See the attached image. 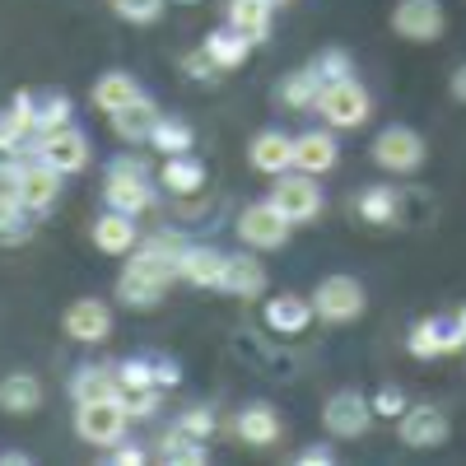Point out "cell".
<instances>
[{
    "mask_svg": "<svg viewBox=\"0 0 466 466\" xmlns=\"http://www.w3.org/2000/svg\"><path fill=\"white\" fill-rule=\"evenodd\" d=\"M177 280V266L168 257H159L154 248H136L122 280H116V299H122L127 308H154Z\"/></svg>",
    "mask_w": 466,
    "mask_h": 466,
    "instance_id": "obj_1",
    "label": "cell"
},
{
    "mask_svg": "<svg viewBox=\"0 0 466 466\" xmlns=\"http://www.w3.org/2000/svg\"><path fill=\"white\" fill-rule=\"evenodd\" d=\"M103 201H107V210H122L131 219L145 215L154 206V182H149L145 164L140 159H116L107 168V182H103Z\"/></svg>",
    "mask_w": 466,
    "mask_h": 466,
    "instance_id": "obj_2",
    "label": "cell"
},
{
    "mask_svg": "<svg viewBox=\"0 0 466 466\" xmlns=\"http://www.w3.org/2000/svg\"><path fill=\"white\" fill-rule=\"evenodd\" d=\"M318 112L327 116V127H336V131H360L369 122V112H373V98H369V89L355 80V75H350V80L322 85Z\"/></svg>",
    "mask_w": 466,
    "mask_h": 466,
    "instance_id": "obj_3",
    "label": "cell"
},
{
    "mask_svg": "<svg viewBox=\"0 0 466 466\" xmlns=\"http://www.w3.org/2000/svg\"><path fill=\"white\" fill-rule=\"evenodd\" d=\"M131 415L116 406V397H98V401H75V434L94 448H116L127 439Z\"/></svg>",
    "mask_w": 466,
    "mask_h": 466,
    "instance_id": "obj_4",
    "label": "cell"
},
{
    "mask_svg": "<svg viewBox=\"0 0 466 466\" xmlns=\"http://www.w3.org/2000/svg\"><path fill=\"white\" fill-rule=\"evenodd\" d=\"M270 206H276L289 224H308V219H318L322 215V187H318V177L313 173H280L276 177V187H270V197H266Z\"/></svg>",
    "mask_w": 466,
    "mask_h": 466,
    "instance_id": "obj_5",
    "label": "cell"
},
{
    "mask_svg": "<svg viewBox=\"0 0 466 466\" xmlns=\"http://www.w3.org/2000/svg\"><path fill=\"white\" fill-rule=\"evenodd\" d=\"M364 285L355 276H327L318 289H313V318L340 327V322H360L364 318Z\"/></svg>",
    "mask_w": 466,
    "mask_h": 466,
    "instance_id": "obj_6",
    "label": "cell"
},
{
    "mask_svg": "<svg viewBox=\"0 0 466 466\" xmlns=\"http://www.w3.org/2000/svg\"><path fill=\"white\" fill-rule=\"evenodd\" d=\"M289 219L270 206V201H252L238 210V238L252 248V252H280L289 243Z\"/></svg>",
    "mask_w": 466,
    "mask_h": 466,
    "instance_id": "obj_7",
    "label": "cell"
},
{
    "mask_svg": "<svg viewBox=\"0 0 466 466\" xmlns=\"http://www.w3.org/2000/svg\"><path fill=\"white\" fill-rule=\"evenodd\" d=\"M406 345H410V355H415V360H439V355H452V350H461V345H466V322H461V313H448V318H424V322H415V327H410Z\"/></svg>",
    "mask_w": 466,
    "mask_h": 466,
    "instance_id": "obj_8",
    "label": "cell"
},
{
    "mask_svg": "<svg viewBox=\"0 0 466 466\" xmlns=\"http://www.w3.org/2000/svg\"><path fill=\"white\" fill-rule=\"evenodd\" d=\"M448 28V15L439 0H397L392 10V33L406 43H439Z\"/></svg>",
    "mask_w": 466,
    "mask_h": 466,
    "instance_id": "obj_9",
    "label": "cell"
},
{
    "mask_svg": "<svg viewBox=\"0 0 466 466\" xmlns=\"http://www.w3.org/2000/svg\"><path fill=\"white\" fill-rule=\"evenodd\" d=\"M322 424H327V434H331V439H364V434H369V424H373V401L345 387V392L327 397V406H322Z\"/></svg>",
    "mask_w": 466,
    "mask_h": 466,
    "instance_id": "obj_10",
    "label": "cell"
},
{
    "mask_svg": "<svg viewBox=\"0 0 466 466\" xmlns=\"http://www.w3.org/2000/svg\"><path fill=\"white\" fill-rule=\"evenodd\" d=\"M424 136L410 131V127H382V136L373 140V159L387 168V173H415L424 164Z\"/></svg>",
    "mask_w": 466,
    "mask_h": 466,
    "instance_id": "obj_11",
    "label": "cell"
},
{
    "mask_svg": "<svg viewBox=\"0 0 466 466\" xmlns=\"http://www.w3.org/2000/svg\"><path fill=\"white\" fill-rule=\"evenodd\" d=\"M10 112L19 116V127L24 131H37V136H43V131H56V127H66L70 122V98L66 94H33V89H24L15 103H10Z\"/></svg>",
    "mask_w": 466,
    "mask_h": 466,
    "instance_id": "obj_12",
    "label": "cell"
},
{
    "mask_svg": "<svg viewBox=\"0 0 466 466\" xmlns=\"http://www.w3.org/2000/svg\"><path fill=\"white\" fill-rule=\"evenodd\" d=\"M37 159L43 164H52L56 173H85V164H89V140H85V131H75L70 122L66 127H56V131H43V140H37Z\"/></svg>",
    "mask_w": 466,
    "mask_h": 466,
    "instance_id": "obj_13",
    "label": "cell"
},
{
    "mask_svg": "<svg viewBox=\"0 0 466 466\" xmlns=\"http://www.w3.org/2000/svg\"><path fill=\"white\" fill-rule=\"evenodd\" d=\"M61 177H66V173H56V168L43 164V159L19 164V182H15V191H19L24 210H28V215H47V210L56 206V197H61Z\"/></svg>",
    "mask_w": 466,
    "mask_h": 466,
    "instance_id": "obj_14",
    "label": "cell"
},
{
    "mask_svg": "<svg viewBox=\"0 0 466 466\" xmlns=\"http://www.w3.org/2000/svg\"><path fill=\"white\" fill-rule=\"evenodd\" d=\"M61 327H66L70 340H80V345H103L112 336V308L103 299H75L66 308Z\"/></svg>",
    "mask_w": 466,
    "mask_h": 466,
    "instance_id": "obj_15",
    "label": "cell"
},
{
    "mask_svg": "<svg viewBox=\"0 0 466 466\" xmlns=\"http://www.w3.org/2000/svg\"><path fill=\"white\" fill-rule=\"evenodd\" d=\"M397 439L406 448H439L448 443V415L439 406H406L397 415Z\"/></svg>",
    "mask_w": 466,
    "mask_h": 466,
    "instance_id": "obj_16",
    "label": "cell"
},
{
    "mask_svg": "<svg viewBox=\"0 0 466 466\" xmlns=\"http://www.w3.org/2000/svg\"><path fill=\"white\" fill-rule=\"evenodd\" d=\"M219 289L233 294V299H257V294H266V266H261V257H257V252H233V257H224V280H219Z\"/></svg>",
    "mask_w": 466,
    "mask_h": 466,
    "instance_id": "obj_17",
    "label": "cell"
},
{
    "mask_svg": "<svg viewBox=\"0 0 466 466\" xmlns=\"http://www.w3.org/2000/svg\"><path fill=\"white\" fill-rule=\"evenodd\" d=\"M270 19H276V5H270V0H228L224 5V24L238 28L252 47L270 37Z\"/></svg>",
    "mask_w": 466,
    "mask_h": 466,
    "instance_id": "obj_18",
    "label": "cell"
},
{
    "mask_svg": "<svg viewBox=\"0 0 466 466\" xmlns=\"http://www.w3.org/2000/svg\"><path fill=\"white\" fill-rule=\"evenodd\" d=\"M248 159H252V168L266 173V177L289 173V168H294V136H285V131H261V136L252 140V149H248Z\"/></svg>",
    "mask_w": 466,
    "mask_h": 466,
    "instance_id": "obj_19",
    "label": "cell"
},
{
    "mask_svg": "<svg viewBox=\"0 0 466 466\" xmlns=\"http://www.w3.org/2000/svg\"><path fill=\"white\" fill-rule=\"evenodd\" d=\"M261 318H266L270 331L299 336V331H308V322H313V303L299 299V294H270V303L261 308Z\"/></svg>",
    "mask_w": 466,
    "mask_h": 466,
    "instance_id": "obj_20",
    "label": "cell"
},
{
    "mask_svg": "<svg viewBox=\"0 0 466 466\" xmlns=\"http://www.w3.org/2000/svg\"><path fill=\"white\" fill-rule=\"evenodd\" d=\"M294 168L313 173V177L331 173L336 168V136L331 131H303V136H294Z\"/></svg>",
    "mask_w": 466,
    "mask_h": 466,
    "instance_id": "obj_21",
    "label": "cell"
},
{
    "mask_svg": "<svg viewBox=\"0 0 466 466\" xmlns=\"http://www.w3.org/2000/svg\"><path fill=\"white\" fill-rule=\"evenodd\" d=\"M177 280L197 285V289H219V280H224V252L187 243V252L177 257Z\"/></svg>",
    "mask_w": 466,
    "mask_h": 466,
    "instance_id": "obj_22",
    "label": "cell"
},
{
    "mask_svg": "<svg viewBox=\"0 0 466 466\" xmlns=\"http://www.w3.org/2000/svg\"><path fill=\"white\" fill-rule=\"evenodd\" d=\"M159 127V107H154L145 94L140 98H131L127 107H116L112 112V136L116 140H127V145H140V140H149V131Z\"/></svg>",
    "mask_w": 466,
    "mask_h": 466,
    "instance_id": "obj_23",
    "label": "cell"
},
{
    "mask_svg": "<svg viewBox=\"0 0 466 466\" xmlns=\"http://www.w3.org/2000/svg\"><path fill=\"white\" fill-rule=\"evenodd\" d=\"M233 434H238L243 443H252V448H270L280 439V415L266 401H252V406L238 410V420H233Z\"/></svg>",
    "mask_w": 466,
    "mask_h": 466,
    "instance_id": "obj_24",
    "label": "cell"
},
{
    "mask_svg": "<svg viewBox=\"0 0 466 466\" xmlns=\"http://www.w3.org/2000/svg\"><path fill=\"white\" fill-rule=\"evenodd\" d=\"M94 243H98V252H107V257H127V252H136L140 233H136L131 215L107 210V215H98V219H94Z\"/></svg>",
    "mask_w": 466,
    "mask_h": 466,
    "instance_id": "obj_25",
    "label": "cell"
},
{
    "mask_svg": "<svg viewBox=\"0 0 466 466\" xmlns=\"http://www.w3.org/2000/svg\"><path fill=\"white\" fill-rule=\"evenodd\" d=\"M15 182H19V168H0V243H24V233H28L24 224L28 210L19 201Z\"/></svg>",
    "mask_w": 466,
    "mask_h": 466,
    "instance_id": "obj_26",
    "label": "cell"
},
{
    "mask_svg": "<svg viewBox=\"0 0 466 466\" xmlns=\"http://www.w3.org/2000/svg\"><path fill=\"white\" fill-rule=\"evenodd\" d=\"M201 52L219 66V70H238V66H248V56H252V43L238 33V28H215V33H206V43H201Z\"/></svg>",
    "mask_w": 466,
    "mask_h": 466,
    "instance_id": "obj_27",
    "label": "cell"
},
{
    "mask_svg": "<svg viewBox=\"0 0 466 466\" xmlns=\"http://www.w3.org/2000/svg\"><path fill=\"white\" fill-rule=\"evenodd\" d=\"M37 406H43V382H37L33 373H10L5 382H0V410L33 415Z\"/></svg>",
    "mask_w": 466,
    "mask_h": 466,
    "instance_id": "obj_28",
    "label": "cell"
},
{
    "mask_svg": "<svg viewBox=\"0 0 466 466\" xmlns=\"http://www.w3.org/2000/svg\"><path fill=\"white\" fill-rule=\"evenodd\" d=\"M159 182L173 191V197H197V191L206 187V164H197L191 154H168Z\"/></svg>",
    "mask_w": 466,
    "mask_h": 466,
    "instance_id": "obj_29",
    "label": "cell"
},
{
    "mask_svg": "<svg viewBox=\"0 0 466 466\" xmlns=\"http://www.w3.org/2000/svg\"><path fill=\"white\" fill-rule=\"evenodd\" d=\"M355 215L364 224H392L401 215V191L397 187H364L355 197Z\"/></svg>",
    "mask_w": 466,
    "mask_h": 466,
    "instance_id": "obj_30",
    "label": "cell"
},
{
    "mask_svg": "<svg viewBox=\"0 0 466 466\" xmlns=\"http://www.w3.org/2000/svg\"><path fill=\"white\" fill-rule=\"evenodd\" d=\"M131 98H140V85H136V75H127V70H107L103 80L94 85V107H103L107 116L116 107H127Z\"/></svg>",
    "mask_w": 466,
    "mask_h": 466,
    "instance_id": "obj_31",
    "label": "cell"
},
{
    "mask_svg": "<svg viewBox=\"0 0 466 466\" xmlns=\"http://www.w3.org/2000/svg\"><path fill=\"white\" fill-rule=\"evenodd\" d=\"M116 392V369L112 364H89V369H75L70 378V397L75 401H98Z\"/></svg>",
    "mask_w": 466,
    "mask_h": 466,
    "instance_id": "obj_32",
    "label": "cell"
},
{
    "mask_svg": "<svg viewBox=\"0 0 466 466\" xmlns=\"http://www.w3.org/2000/svg\"><path fill=\"white\" fill-rule=\"evenodd\" d=\"M318 94H322V80L313 75V66H303V70H289L285 80H280V103L294 107V112H308V107H318Z\"/></svg>",
    "mask_w": 466,
    "mask_h": 466,
    "instance_id": "obj_33",
    "label": "cell"
},
{
    "mask_svg": "<svg viewBox=\"0 0 466 466\" xmlns=\"http://www.w3.org/2000/svg\"><path fill=\"white\" fill-rule=\"evenodd\" d=\"M159 461H168V466H201L206 461V439L187 434V430H168L159 439Z\"/></svg>",
    "mask_w": 466,
    "mask_h": 466,
    "instance_id": "obj_34",
    "label": "cell"
},
{
    "mask_svg": "<svg viewBox=\"0 0 466 466\" xmlns=\"http://www.w3.org/2000/svg\"><path fill=\"white\" fill-rule=\"evenodd\" d=\"M116 406H122L131 420H149L154 410H159V387H149V382H127V378H116Z\"/></svg>",
    "mask_w": 466,
    "mask_h": 466,
    "instance_id": "obj_35",
    "label": "cell"
},
{
    "mask_svg": "<svg viewBox=\"0 0 466 466\" xmlns=\"http://www.w3.org/2000/svg\"><path fill=\"white\" fill-rule=\"evenodd\" d=\"M149 145L159 154H187L191 145H197V131H191L187 122H177V116H159V127L149 131Z\"/></svg>",
    "mask_w": 466,
    "mask_h": 466,
    "instance_id": "obj_36",
    "label": "cell"
},
{
    "mask_svg": "<svg viewBox=\"0 0 466 466\" xmlns=\"http://www.w3.org/2000/svg\"><path fill=\"white\" fill-rule=\"evenodd\" d=\"M313 75L322 85H336V80H350V75H355V61H350V52H322L318 61H313Z\"/></svg>",
    "mask_w": 466,
    "mask_h": 466,
    "instance_id": "obj_37",
    "label": "cell"
},
{
    "mask_svg": "<svg viewBox=\"0 0 466 466\" xmlns=\"http://www.w3.org/2000/svg\"><path fill=\"white\" fill-rule=\"evenodd\" d=\"M164 5L168 0H112L116 19H127V24H154L164 15Z\"/></svg>",
    "mask_w": 466,
    "mask_h": 466,
    "instance_id": "obj_38",
    "label": "cell"
},
{
    "mask_svg": "<svg viewBox=\"0 0 466 466\" xmlns=\"http://www.w3.org/2000/svg\"><path fill=\"white\" fill-rule=\"evenodd\" d=\"M177 430L197 434V439H210V434H215V410H210V406H197V410H187V415L177 420Z\"/></svg>",
    "mask_w": 466,
    "mask_h": 466,
    "instance_id": "obj_39",
    "label": "cell"
},
{
    "mask_svg": "<svg viewBox=\"0 0 466 466\" xmlns=\"http://www.w3.org/2000/svg\"><path fill=\"white\" fill-rule=\"evenodd\" d=\"M406 406H410V401H406L401 387H387V392H378V397H373V415H382V420H397Z\"/></svg>",
    "mask_w": 466,
    "mask_h": 466,
    "instance_id": "obj_40",
    "label": "cell"
},
{
    "mask_svg": "<svg viewBox=\"0 0 466 466\" xmlns=\"http://www.w3.org/2000/svg\"><path fill=\"white\" fill-rule=\"evenodd\" d=\"M24 136H28V131L19 127V116L5 107V112H0V149H19V145H24Z\"/></svg>",
    "mask_w": 466,
    "mask_h": 466,
    "instance_id": "obj_41",
    "label": "cell"
},
{
    "mask_svg": "<svg viewBox=\"0 0 466 466\" xmlns=\"http://www.w3.org/2000/svg\"><path fill=\"white\" fill-rule=\"evenodd\" d=\"M182 70H187V75H197V80H215V75H219V66H215L206 52H191V56L182 61Z\"/></svg>",
    "mask_w": 466,
    "mask_h": 466,
    "instance_id": "obj_42",
    "label": "cell"
},
{
    "mask_svg": "<svg viewBox=\"0 0 466 466\" xmlns=\"http://www.w3.org/2000/svg\"><path fill=\"white\" fill-rule=\"evenodd\" d=\"M294 461H299V466H331V461H336V448H331V443H313V448H303Z\"/></svg>",
    "mask_w": 466,
    "mask_h": 466,
    "instance_id": "obj_43",
    "label": "cell"
},
{
    "mask_svg": "<svg viewBox=\"0 0 466 466\" xmlns=\"http://www.w3.org/2000/svg\"><path fill=\"white\" fill-rule=\"evenodd\" d=\"M112 461H116V466H145L149 457H145V448H136V443L122 439V443H116V452H112Z\"/></svg>",
    "mask_w": 466,
    "mask_h": 466,
    "instance_id": "obj_44",
    "label": "cell"
},
{
    "mask_svg": "<svg viewBox=\"0 0 466 466\" xmlns=\"http://www.w3.org/2000/svg\"><path fill=\"white\" fill-rule=\"evenodd\" d=\"M452 94H457V103H466V66L452 75Z\"/></svg>",
    "mask_w": 466,
    "mask_h": 466,
    "instance_id": "obj_45",
    "label": "cell"
},
{
    "mask_svg": "<svg viewBox=\"0 0 466 466\" xmlns=\"http://www.w3.org/2000/svg\"><path fill=\"white\" fill-rule=\"evenodd\" d=\"M177 5H197V0H177Z\"/></svg>",
    "mask_w": 466,
    "mask_h": 466,
    "instance_id": "obj_46",
    "label": "cell"
},
{
    "mask_svg": "<svg viewBox=\"0 0 466 466\" xmlns=\"http://www.w3.org/2000/svg\"><path fill=\"white\" fill-rule=\"evenodd\" d=\"M270 5H285V0H270Z\"/></svg>",
    "mask_w": 466,
    "mask_h": 466,
    "instance_id": "obj_47",
    "label": "cell"
},
{
    "mask_svg": "<svg viewBox=\"0 0 466 466\" xmlns=\"http://www.w3.org/2000/svg\"><path fill=\"white\" fill-rule=\"evenodd\" d=\"M461 322H466V308H461Z\"/></svg>",
    "mask_w": 466,
    "mask_h": 466,
    "instance_id": "obj_48",
    "label": "cell"
}]
</instances>
